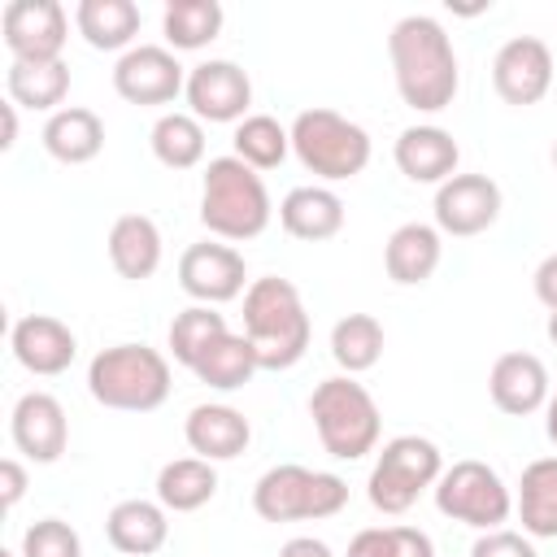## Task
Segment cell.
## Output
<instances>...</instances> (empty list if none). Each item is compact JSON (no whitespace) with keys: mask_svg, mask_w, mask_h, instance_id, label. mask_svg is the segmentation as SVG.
Returning a JSON list of instances; mask_svg holds the SVG:
<instances>
[{"mask_svg":"<svg viewBox=\"0 0 557 557\" xmlns=\"http://www.w3.org/2000/svg\"><path fill=\"white\" fill-rule=\"evenodd\" d=\"M278 222L292 239H305V244H322V239H335L344 231V200L331 191V187H292L278 205Z\"/></svg>","mask_w":557,"mask_h":557,"instance_id":"7402d4cb","label":"cell"},{"mask_svg":"<svg viewBox=\"0 0 557 557\" xmlns=\"http://www.w3.org/2000/svg\"><path fill=\"white\" fill-rule=\"evenodd\" d=\"M0 117H4V135H0V148L9 152L13 144H17V104L9 100V104H0Z\"/></svg>","mask_w":557,"mask_h":557,"instance_id":"7bdbcfd3","label":"cell"},{"mask_svg":"<svg viewBox=\"0 0 557 557\" xmlns=\"http://www.w3.org/2000/svg\"><path fill=\"white\" fill-rule=\"evenodd\" d=\"M292 152L309 174L339 183V178H357L370 165V135L344 113L313 104V109H300L292 122Z\"/></svg>","mask_w":557,"mask_h":557,"instance_id":"52a82bcc","label":"cell"},{"mask_svg":"<svg viewBox=\"0 0 557 557\" xmlns=\"http://www.w3.org/2000/svg\"><path fill=\"white\" fill-rule=\"evenodd\" d=\"M278 557H335V553L322 540H313V535H296V540H287L278 548Z\"/></svg>","mask_w":557,"mask_h":557,"instance_id":"b9f144b4","label":"cell"},{"mask_svg":"<svg viewBox=\"0 0 557 557\" xmlns=\"http://www.w3.org/2000/svg\"><path fill=\"white\" fill-rule=\"evenodd\" d=\"M444 474V457L440 448L426 440V435H396L383 444L374 470H370V483H366V496L379 513H405L413 509V500L435 487Z\"/></svg>","mask_w":557,"mask_h":557,"instance_id":"ba28073f","label":"cell"},{"mask_svg":"<svg viewBox=\"0 0 557 557\" xmlns=\"http://www.w3.org/2000/svg\"><path fill=\"white\" fill-rule=\"evenodd\" d=\"M500 218V187L487 174H453L435 187V231L470 239Z\"/></svg>","mask_w":557,"mask_h":557,"instance_id":"5bb4252c","label":"cell"},{"mask_svg":"<svg viewBox=\"0 0 557 557\" xmlns=\"http://www.w3.org/2000/svg\"><path fill=\"white\" fill-rule=\"evenodd\" d=\"M387 57H392L396 91L409 109L440 113L453 104V96L461 87V70H457L448 30L435 17H426V13L400 17L387 35Z\"/></svg>","mask_w":557,"mask_h":557,"instance_id":"6da1fadb","label":"cell"},{"mask_svg":"<svg viewBox=\"0 0 557 557\" xmlns=\"http://www.w3.org/2000/svg\"><path fill=\"white\" fill-rule=\"evenodd\" d=\"M22 492H26V466L17 457H4L0 461V500H4V509H13L22 500Z\"/></svg>","mask_w":557,"mask_h":557,"instance_id":"f35d334b","label":"cell"},{"mask_svg":"<svg viewBox=\"0 0 557 557\" xmlns=\"http://www.w3.org/2000/svg\"><path fill=\"white\" fill-rule=\"evenodd\" d=\"M492 87L505 104L527 109L540 104L553 87V52L544 39L535 35H513L500 44V52L492 57Z\"/></svg>","mask_w":557,"mask_h":557,"instance_id":"8fae6325","label":"cell"},{"mask_svg":"<svg viewBox=\"0 0 557 557\" xmlns=\"http://www.w3.org/2000/svg\"><path fill=\"white\" fill-rule=\"evenodd\" d=\"M331 357L344 374H366L383 357V322L374 313H344L331 326Z\"/></svg>","mask_w":557,"mask_h":557,"instance_id":"f546056e","label":"cell"},{"mask_svg":"<svg viewBox=\"0 0 557 557\" xmlns=\"http://www.w3.org/2000/svg\"><path fill=\"white\" fill-rule=\"evenodd\" d=\"M548 339L557 344V313H548Z\"/></svg>","mask_w":557,"mask_h":557,"instance_id":"f6af8a7d","label":"cell"},{"mask_svg":"<svg viewBox=\"0 0 557 557\" xmlns=\"http://www.w3.org/2000/svg\"><path fill=\"white\" fill-rule=\"evenodd\" d=\"M222 4L218 0H170L161 13V30L174 52H196L222 35Z\"/></svg>","mask_w":557,"mask_h":557,"instance_id":"4dcf8cb0","label":"cell"},{"mask_svg":"<svg viewBox=\"0 0 557 557\" xmlns=\"http://www.w3.org/2000/svg\"><path fill=\"white\" fill-rule=\"evenodd\" d=\"M22 557H83V540L61 518H39L22 535Z\"/></svg>","mask_w":557,"mask_h":557,"instance_id":"d590c367","label":"cell"},{"mask_svg":"<svg viewBox=\"0 0 557 557\" xmlns=\"http://www.w3.org/2000/svg\"><path fill=\"white\" fill-rule=\"evenodd\" d=\"M396 170L409 178V183H448L457 174V161H461V148L457 139L444 131V126H405L396 135Z\"/></svg>","mask_w":557,"mask_h":557,"instance_id":"d6986e66","label":"cell"},{"mask_svg":"<svg viewBox=\"0 0 557 557\" xmlns=\"http://www.w3.org/2000/svg\"><path fill=\"white\" fill-rule=\"evenodd\" d=\"M244 335L261 370H292L309 352V313L296 283L265 274L244 292Z\"/></svg>","mask_w":557,"mask_h":557,"instance_id":"7a4b0ae2","label":"cell"},{"mask_svg":"<svg viewBox=\"0 0 557 557\" xmlns=\"http://www.w3.org/2000/svg\"><path fill=\"white\" fill-rule=\"evenodd\" d=\"M148 144L165 170H191L205 161V126L196 113H161L152 122Z\"/></svg>","mask_w":557,"mask_h":557,"instance_id":"1f68e13d","label":"cell"},{"mask_svg":"<svg viewBox=\"0 0 557 557\" xmlns=\"http://www.w3.org/2000/svg\"><path fill=\"white\" fill-rule=\"evenodd\" d=\"M218 492V470L205 457H178L165 461L157 474V500L170 513H196L200 505H209Z\"/></svg>","mask_w":557,"mask_h":557,"instance_id":"83f0119b","label":"cell"},{"mask_svg":"<svg viewBox=\"0 0 557 557\" xmlns=\"http://www.w3.org/2000/svg\"><path fill=\"white\" fill-rule=\"evenodd\" d=\"M492 405L509 418H527L548 405V370L535 352H500L487 374Z\"/></svg>","mask_w":557,"mask_h":557,"instance_id":"ac0fdd59","label":"cell"},{"mask_svg":"<svg viewBox=\"0 0 557 557\" xmlns=\"http://www.w3.org/2000/svg\"><path fill=\"white\" fill-rule=\"evenodd\" d=\"M44 148H48V157L61 161V165H87V161H96L100 148H104V122H100L91 109H83V104L57 109V113H48V122H44Z\"/></svg>","mask_w":557,"mask_h":557,"instance_id":"d4e9b609","label":"cell"},{"mask_svg":"<svg viewBox=\"0 0 557 557\" xmlns=\"http://www.w3.org/2000/svg\"><path fill=\"white\" fill-rule=\"evenodd\" d=\"M0 35L13 61H61L70 17L57 0H9L0 13Z\"/></svg>","mask_w":557,"mask_h":557,"instance_id":"30bf717a","label":"cell"},{"mask_svg":"<svg viewBox=\"0 0 557 557\" xmlns=\"http://www.w3.org/2000/svg\"><path fill=\"white\" fill-rule=\"evenodd\" d=\"M513 509H518L522 535L557 540V457H540L522 470Z\"/></svg>","mask_w":557,"mask_h":557,"instance_id":"4316f807","label":"cell"},{"mask_svg":"<svg viewBox=\"0 0 557 557\" xmlns=\"http://www.w3.org/2000/svg\"><path fill=\"white\" fill-rule=\"evenodd\" d=\"M544 413H548V418H544V431H548V440L557 444V392L548 396V405H544Z\"/></svg>","mask_w":557,"mask_h":557,"instance_id":"ee69618b","label":"cell"},{"mask_svg":"<svg viewBox=\"0 0 557 557\" xmlns=\"http://www.w3.org/2000/svg\"><path fill=\"white\" fill-rule=\"evenodd\" d=\"M344 557H387V527H366V531H357Z\"/></svg>","mask_w":557,"mask_h":557,"instance_id":"60d3db41","label":"cell"},{"mask_svg":"<svg viewBox=\"0 0 557 557\" xmlns=\"http://www.w3.org/2000/svg\"><path fill=\"white\" fill-rule=\"evenodd\" d=\"M440 257H444L440 231L426 226V222H405V226H396V231L387 235V248H383L387 278L400 283V287L426 283V278L440 270Z\"/></svg>","mask_w":557,"mask_h":557,"instance_id":"603a6c76","label":"cell"},{"mask_svg":"<svg viewBox=\"0 0 557 557\" xmlns=\"http://www.w3.org/2000/svg\"><path fill=\"white\" fill-rule=\"evenodd\" d=\"M235 157L244 161V165H252V170H274V165H283V157H287V148H292V131L287 126H278V117H270V113H248L239 126H235Z\"/></svg>","mask_w":557,"mask_h":557,"instance_id":"e575fe53","label":"cell"},{"mask_svg":"<svg viewBox=\"0 0 557 557\" xmlns=\"http://www.w3.org/2000/svg\"><path fill=\"white\" fill-rule=\"evenodd\" d=\"M170 361L148 344H113L100 348L87 366V392L104 409L152 413L170 400Z\"/></svg>","mask_w":557,"mask_h":557,"instance_id":"277c9868","label":"cell"},{"mask_svg":"<svg viewBox=\"0 0 557 557\" xmlns=\"http://www.w3.org/2000/svg\"><path fill=\"white\" fill-rule=\"evenodd\" d=\"M470 557H535V544H531V535H522V531L496 527V531H483V535L470 544Z\"/></svg>","mask_w":557,"mask_h":557,"instance_id":"8d00e7d4","label":"cell"},{"mask_svg":"<svg viewBox=\"0 0 557 557\" xmlns=\"http://www.w3.org/2000/svg\"><path fill=\"white\" fill-rule=\"evenodd\" d=\"M9 348H13V357H17L22 370L44 374V379L65 374L70 361L78 357L74 331L61 318H52V313H26V318H17L13 331H9Z\"/></svg>","mask_w":557,"mask_h":557,"instance_id":"e0dca14e","label":"cell"},{"mask_svg":"<svg viewBox=\"0 0 557 557\" xmlns=\"http://www.w3.org/2000/svg\"><path fill=\"white\" fill-rule=\"evenodd\" d=\"M4 87H9V100L17 109H48V113H57V104L70 91V65L65 61H9Z\"/></svg>","mask_w":557,"mask_h":557,"instance_id":"f1b7e54d","label":"cell"},{"mask_svg":"<svg viewBox=\"0 0 557 557\" xmlns=\"http://www.w3.org/2000/svg\"><path fill=\"white\" fill-rule=\"evenodd\" d=\"M109 261L122 278L144 283L161 265V231L148 213H122L109 226Z\"/></svg>","mask_w":557,"mask_h":557,"instance_id":"cb8c5ba5","label":"cell"},{"mask_svg":"<svg viewBox=\"0 0 557 557\" xmlns=\"http://www.w3.org/2000/svg\"><path fill=\"white\" fill-rule=\"evenodd\" d=\"M244 278H248V265H244V257L231 244L205 239V244H191L178 257V287L196 305H226V300H235L244 292Z\"/></svg>","mask_w":557,"mask_h":557,"instance_id":"9a60e30c","label":"cell"},{"mask_svg":"<svg viewBox=\"0 0 557 557\" xmlns=\"http://www.w3.org/2000/svg\"><path fill=\"white\" fill-rule=\"evenodd\" d=\"M553 165H557V144H553Z\"/></svg>","mask_w":557,"mask_h":557,"instance_id":"bcb514c9","label":"cell"},{"mask_svg":"<svg viewBox=\"0 0 557 557\" xmlns=\"http://www.w3.org/2000/svg\"><path fill=\"white\" fill-rule=\"evenodd\" d=\"M187 104L200 122H244L252 104V78L235 61H200L187 74Z\"/></svg>","mask_w":557,"mask_h":557,"instance_id":"4fadbf2b","label":"cell"},{"mask_svg":"<svg viewBox=\"0 0 557 557\" xmlns=\"http://www.w3.org/2000/svg\"><path fill=\"white\" fill-rule=\"evenodd\" d=\"M9 431H13V448L35 466H52L70 444V422H65V409L52 392L17 396Z\"/></svg>","mask_w":557,"mask_h":557,"instance_id":"2e32d148","label":"cell"},{"mask_svg":"<svg viewBox=\"0 0 557 557\" xmlns=\"http://www.w3.org/2000/svg\"><path fill=\"white\" fill-rule=\"evenodd\" d=\"M261 366H257V352H252V344H248V335L239 331H226L200 361H196V379L200 383H209V387H218V392H235V387H244L252 374H257Z\"/></svg>","mask_w":557,"mask_h":557,"instance_id":"d6a6232c","label":"cell"},{"mask_svg":"<svg viewBox=\"0 0 557 557\" xmlns=\"http://www.w3.org/2000/svg\"><path fill=\"white\" fill-rule=\"evenodd\" d=\"M74 26L96 52H131L139 35V4L135 0H78Z\"/></svg>","mask_w":557,"mask_h":557,"instance_id":"484cf974","label":"cell"},{"mask_svg":"<svg viewBox=\"0 0 557 557\" xmlns=\"http://www.w3.org/2000/svg\"><path fill=\"white\" fill-rule=\"evenodd\" d=\"M535 296L548 313H557V252H548L540 265H535Z\"/></svg>","mask_w":557,"mask_h":557,"instance_id":"ab89813d","label":"cell"},{"mask_svg":"<svg viewBox=\"0 0 557 557\" xmlns=\"http://www.w3.org/2000/svg\"><path fill=\"white\" fill-rule=\"evenodd\" d=\"M165 513L170 509L161 500H144V496L117 500L104 518V535L122 557H152L170 540V518Z\"/></svg>","mask_w":557,"mask_h":557,"instance_id":"ffe728a7","label":"cell"},{"mask_svg":"<svg viewBox=\"0 0 557 557\" xmlns=\"http://www.w3.org/2000/svg\"><path fill=\"white\" fill-rule=\"evenodd\" d=\"M348 505V483L331 470L309 466H270L252 487V509L261 522H309V518H335Z\"/></svg>","mask_w":557,"mask_h":557,"instance_id":"8992f818","label":"cell"},{"mask_svg":"<svg viewBox=\"0 0 557 557\" xmlns=\"http://www.w3.org/2000/svg\"><path fill=\"white\" fill-rule=\"evenodd\" d=\"M0 557H13V553H9V548H4V553H0Z\"/></svg>","mask_w":557,"mask_h":557,"instance_id":"7dc6e473","label":"cell"},{"mask_svg":"<svg viewBox=\"0 0 557 557\" xmlns=\"http://www.w3.org/2000/svg\"><path fill=\"white\" fill-rule=\"evenodd\" d=\"M226 331H231V326H226V318H222L213 305H187V309L174 313V322H170V352H174L178 366L196 370V361H200Z\"/></svg>","mask_w":557,"mask_h":557,"instance_id":"836d02e7","label":"cell"},{"mask_svg":"<svg viewBox=\"0 0 557 557\" xmlns=\"http://www.w3.org/2000/svg\"><path fill=\"white\" fill-rule=\"evenodd\" d=\"M387 557H435V544L418 527H387Z\"/></svg>","mask_w":557,"mask_h":557,"instance_id":"74e56055","label":"cell"},{"mask_svg":"<svg viewBox=\"0 0 557 557\" xmlns=\"http://www.w3.org/2000/svg\"><path fill=\"white\" fill-rule=\"evenodd\" d=\"M270 191L261 183V174L252 165H244L235 152L231 157H213L205 165V187H200V222L209 235L244 244L257 239L270 226Z\"/></svg>","mask_w":557,"mask_h":557,"instance_id":"3957f363","label":"cell"},{"mask_svg":"<svg viewBox=\"0 0 557 557\" xmlns=\"http://www.w3.org/2000/svg\"><path fill=\"white\" fill-rule=\"evenodd\" d=\"M113 91L126 104H170L178 91H187V74L170 48L135 44L113 65Z\"/></svg>","mask_w":557,"mask_h":557,"instance_id":"7c38bea8","label":"cell"},{"mask_svg":"<svg viewBox=\"0 0 557 557\" xmlns=\"http://www.w3.org/2000/svg\"><path fill=\"white\" fill-rule=\"evenodd\" d=\"M309 418H313V431H318L322 448L335 461H361L366 453H374L379 431H383L374 396L352 374L322 379L309 396Z\"/></svg>","mask_w":557,"mask_h":557,"instance_id":"5b68a950","label":"cell"},{"mask_svg":"<svg viewBox=\"0 0 557 557\" xmlns=\"http://www.w3.org/2000/svg\"><path fill=\"white\" fill-rule=\"evenodd\" d=\"M183 435H187V448L205 461H231L248 448L252 440V426L248 418L235 409V405H196L183 422Z\"/></svg>","mask_w":557,"mask_h":557,"instance_id":"44dd1931","label":"cell"},{"mask_svg":"<svg viewBox=\"0 0 557 557\" xmlns=\"http://www.w3.org/2000/svg\"><path fill=\"white\" fill-rule=\"evenodd\" d=\"M435 509L453 522H466L474 531H496L513 513V496L505 479L487 461H453L435 483Z\"/></svg>","mask_w":557,"mask_h":557,"instance_id":"9c48e42d","label":"cell"}]
</instances>
